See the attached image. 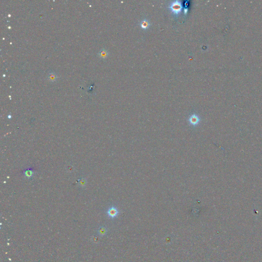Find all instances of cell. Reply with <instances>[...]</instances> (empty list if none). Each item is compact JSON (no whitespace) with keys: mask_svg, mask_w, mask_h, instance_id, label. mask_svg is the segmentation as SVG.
<instances>
[{"mask_svg":"<svg viewBox=\"0 0 262 262\" xmlns=\"http://www.w3.org/2000/svg\"><path fill=\"white\" fill-rule=\"evenodd\" d=\"M32 171H26L25 172V175L27 177H30L32 175Z\"/></svg>","mask_w":262,"mask_h":262,"instance_id":"8","label":"cell"},{"mask_svg":"<svg viewBox=\"0 0 262 262\" xmlns=\"http://www.w3.org/2000/svg\"><path fill=\"white\" fill-rule=\"evenodd\" d=\"M183 13L184 14H186L187 13V12H188V9L187 7H185L183 9Z\"/></svg>","mask_w":262,"mask_h":262,"instance_id":"9","label":"cell"},{"mask_svg":"<svg viewBox=\"0 0 262 262\" xmlns=\"http://www.w3.org/2000/svg\"><path fill=\"white\" fill-rule=\"evenodd\" d=\"M107 215L111 218H115L117 216L119 213L118 209L115 206L110 207L107 210Z\"/></svg>","mask_w":262,"mask_h":262,"instance_id":"3","label":"cell"},{"mask_svg":"<svg viewBox=\"0 0 262 262\" xmlns=\"http://www.w3.org/2000/svg\"><path fill=\"white\" fill-rule=\"evenodd\" d=\"M47 80L50 82H54L57 79V75L54 72H50L47 75Z\"/></svg>","mask_w":262,"mask_h":262,"instance_id":"5","label":"cell"},{"mask_svg":"<svg viewBox=\"0 0 262 262\" xmlns=\"http://www.w3.org/2000/svg\"><path fill=\"white\" fill-rule=\"evenodd\" d=\"M150 25V22L148 21V20H147L146 19L142 20L140 23V26L141 28L144 29V30L148 29V28L149 27Z\"/></svg>","mask_w":262,"mask_h":262,"instance_id":"6","label":"cell"},{"mask_svg":"<svg viewBox=\"0 0 262 262\" xmlns=\"http://www.w3.org/2000/svg\"><path fill=\"white\" fill-rule=\"evenodd\" d=\"M169 8L174 14L178 15L182 10V2L180 1H173L170 4Z\"/></svg>","mask_w":262,"mask_h":262,"instance_id":"1","label":"cell"},{"mask_svg":"<svg viewBox=\"0 0 262 262\" xmlns=\"http://www.w3.org/2000/svg\"><path fill=\"white\" fill-rule=\"evenodd\" d=\"M107 229L104 227H101L100 228H99L98 230V233L99 235L102 236H103L104 235H105L107 233Z\"/></svg>","mask_w":262,"mask_h":262,"instance_id":"7","label":"cell"},{"mask_svg":"<svg viewBox=\"0 0 262 262\" xmlns=\"http://www.w3.org/2000/svg\"><path fill=\"white\" fill-rule=\"evenodd\" d=\"M200 121V118L199 116L196 114L191 115L188 118V122L191 125L196 126L198 125Z\"/></svg>","mask_w":262,"mask_h":262,"instance_id":"2","label":"cell"},{"mask_svg":"<svg viewBox=\"0 0 262 262\" xmlns=\"http://www.w3.org/2000/svg\"><path fill=\"white\" fill-rule=\"evenodd\" d=\"M109 54V52H108V51L107 50H106L105 49H102L99 51V52L97 54V55L98 57H99L101 58L104 59L108 57Z\"/></svg>","mask_w":262,"mask_h":262,"instance_id":"4","label":"cell"}]
</instances>
